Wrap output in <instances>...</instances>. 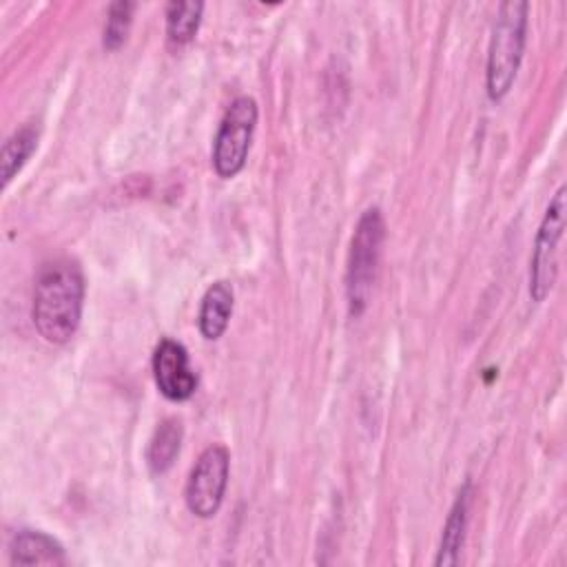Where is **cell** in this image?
I'll list each match as a JSON object with an SVG mask.
<instances>
[{"label":"cell","instance_id":"6da1fadb","mask_svg":"<svg viewBox=\"0 0 567 567\" xmlns=\"http://www.w3.org/2000/svg\"><path fill=\"white\" fill-rule=\"evenodd\" d=\"M84 275L73 259H53L38 272L31 317L38 334L53 346L66 343L82 319Z\"/></svg>","mask_w":567,"mask_h":567},{"label":"cell","instance_id":"3957f363","mask_svg":"<svg viewBox=\"0 0 567 567\" xmlns=\"http://www.w3.org/2000/svg\"><path fill=\"white\" fill-rule=\"evenodd\" d=\"M385 239V221L379 208H368L354 228L348 268H346V295L348 308L352 317H361L370 303V295L374 288L379 259Z\"/></svg>","mask_w":567,"mask_h":567},{"label":"cell","instance_id":"8fae6325","mask_svg":"<svg viewBox=\"0 0 567 567\" xmlns=\"http://www.w3.org/2000/svg\"><path fill=\"white\" fill-rule=\"evenodd\" d=\"M35 148H38V131L31 124L20 126L4 140L2 153H0L2 188L11 184V179L20 173V168L27 164V159L33 155Z\"/></svg>","mask_w":567,"mask_h":567},{"label":"cell","instance_id":"5b68a950","mask_svg":"<svg viewBox=\"0 0 567 567\" xmlns=\"http://www.w3.org/2000/svg\"><path fill=\"white\" fill-rule=\"evenodd\" d=\"M565 193H567L565 186L556 190L534 239V252L529 259V297L534 301L547 299L558 275V244L563 239L565 213H567Z\"/></svg>","mask_w":567,"mask_h":567},{"label":"cell","instance_id":"7a4b0ae2","mask_svg":"<svg viewBox=\"0 0 567 567\" xmlns=\"http://www.w3.org/2000/svg\"><path fill=\"white\" fill-rule=\"evenodd\" d=\"M527 13H529V4L523 0H507L498 7L489 49H487V69H485L487 95L494 102L505 97L516 80L518 66L525 53Z\"/></svg>","mask_w":567,"mask_h":567},{"label":"cell","instance_id":"52a82bcc","mask_svg":"<svg viewBox=\"0 0 567 567\" xmlns=\"http://www.w3.org/2000/svg\"><path fill=\"white\" fill-rule=\"evenodd\" d=\"M153 377L157 390L168 401H186L197 390V374L190 368L188 352L179 341L162 339L153 352Z\"/></svg>","mask_w":567,"mask_h":567},{"label":"cell","instance_id":"8992f818","mask_svg":"<svg viewBox=\"0 0 567 567\" xmlns=\"http://www.w3.org/2000/svg\"><path fill=\"white\" fill-rule=\"evenodd\" d=\"M228 472L230 456L224 445H208L199 454L184 489V501L190 514L197 518H210L217 514L226 494Z\"/></svg>","mask_w":567,"mask_h":567},{"label":"cell","instance_id":"277c9868","mask_svg":"<svg viewBox=\"0 0 567 567\" xmlns=\"http://www.w3.org/2000/svg\"><path fill=\"white\" fill-rule=\"evenodd\" d=\"M257 102L248 95L235 97L226 109L213 142V166L219 177L230 179L244 168L257 126Z\"/></svg>","mask_w":567,"mask_h":567},{"label":"cell","instance_id":"4fadbf2b","mask_svg":"<svg viewBox=\"0 0 567 567\" xmlns=\"http://www.w3.org/2000/svg\"><path fill=\"white\" fill-rule=\"evenodd\" d=\"M202 11H204V2H195V0L168 2L166 38L173 47H184L195 38L202 22Z\"/></svg>","mask_w":567,"mask_h":567},{"label":"cell","instance_id":"ba28073f","mask_svg":"<svg viewBox=\"0 0 567 567\" xmlns=\"http://www.w3.org/2000/svg\"><path fill=\"white\" fill-rule=\"evenodd\" d=\"M470 503H472V483L467 481L454 503L452 509L447 514L445 527H443V536H441V545H439V554H436V565L439 567H450L458 563L461 556V547L465 543V529H467V518H470Z\"/></svg>","mask_w":567,"mask_h":567},{"label":"cell","instance_id":"7c38bea8","mask_svg":"<svg viewBox=\"0 0 567 567\" xmlns=\"http://www.w3.org/2000/svg\"><path fill=\"white\" fill-rule=\"evenodd\" d=\"M179 447H182V423L173 416L164 419L155 427L151 443H148L146 461H148L151 472H155V474L166 472L173 465L175 456L179 454Z\"/></svg>","mask_w":567,"mask_h":567},{"label":"cell","instance_id":"5bb4252c","mask_svg":"<svg viewBox=\"0 0 567 567\" xmlns=\"http://www.w3.org/2000/svg\"><path fill=\"white\" fill-rule=\"evenodd\" d=\"M133 11H135V2H126V0L113 2L109 7L104 38H102V44L106 51H117L124 44L133 22Z\"/></svg>","mask_w":567,"mask_h":567},{"label":"cell","instance_id":"9c48e42d","mask_svg":"<svg viewBox=\"0 0 567 567\" xmlns=\"http://www.w3.org/2000/svg\"><path fill=\"white\" fill-rule=\"evenodd\" d=\"M64 547L38 529H20L11 540L13 565H64Z\"/></svg>","mask_w":567,"mask_h":567},{"label":"cell","instance_id":"30bf717a","mask_svg":"<svg viewBox=\"0 0 567 567\" xmlns=\"http://www.w3.org/2000/svg\"><path fill=\"white\" fill-rule=\"evenodd\" d=\"M235 306V292L228 281H215L202 297L199 306V332L204 339H219L230 321Z\"/></svg>","mask_w":567,"mask_h":567}]
</instances>
